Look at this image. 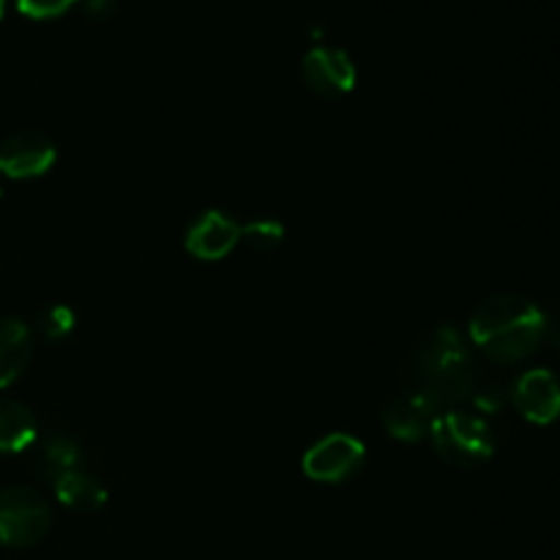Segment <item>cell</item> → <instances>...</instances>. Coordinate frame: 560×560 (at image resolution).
I'll use <instances>...</instances> for the list:
<instances>
[{
    "instance_id": "6da1fadb",
    "label": "cell",
    "mask_w": 560,
    "mask_h": 560,
    "mask_svg": "<svg viewBox=\"0 0 560 560\" xmlns=\"http://www.w3.org/2000/svg\"><path fill=\"white\" fill-rule=\"evenodd\" d=\"M405 394L421 399L432 413L470 402L479 388V361L454 326H435L413 345L399 366Z\"/></svg>"
},
{
    "instance_id": "7a4b0ae2",
    "label": "cell",
    "mask_w": 560,
    "mask_h": 560,
    "mask_svg": "<svg viewBox=\"0 0 560 560\" xmlns=\"http://www.w3.org/2000/svg\"><path fill=\"white\" fill-rule=\"evenodd\" d=\"M468 334L470 342L495 364H520L545 342L547 317L525 295H490L470 315Z\"/></svg>"
},
{
    "instance_id": "3957f363",
    "label": "cell",
    "mask_w": 560,
    "mask_h": 560,
    "mask_svg": "<svg viewBox=\"0 0 560 560\" xmlns=\"http://www.w3.org/2000/svg\"><path fill=\"white\" fill-rule=\"evenodd\" d=\"M427 435H430L438 457L454 468L474 470L490 463V457L495 454V435H492L490 424L481 416L468 413L463 408L441 410L432 419Z\"/></svg>"
},
{
    "instance_id": "277c9868",
    "label": "cell",
    "mask_w": 560,
    "mask_h": 560,
    "mask_svg": "<svg viewBox=\"0 0 560 560\" xmlns=\"http://www.w3.org/2000/svg\"><path fill=\"white\" fill-rule=\"evenodd\" d=\"M52 512L42 492L31 487L0 490V545L31 547L47 536Z\"/></svg>"
},
{
    "instance_id": "5b68a950",
    "label": "cell",
    "mask_w": 560,
    "mask_h": 560,
    "mask_svg": "<svg viewBox=\"0 0 560 560\" xmlns=\"http://www.w3.org/2000/svg\"><path fill=\"white\" fill-rule=\"evenodd\" d=\"M364 459L366 448L359 438L334 432L304 454V474L323 485H339V481L353 479L364 468Z\"/></svg>"
},
{
    "instance_id": "8992f818",
    "label": "cell",
    "mask_w": 560,
    "mask_h": 560,
    "mask_svg": "<svg viewBox=\"0 0 560 560\" xmlns=\"http://www.w3.org/2000/svg\"><path fill=\"white\" fill-rule=\"evenodd\" d=\"M58 159L52 140L42 131H16L0 145V173L5 178L27 180L47 173Z\"/></svg>"
},
{
    "instance_id": "52a82bcc",
    "label": "cell",
    "mask_w": 560,
    "mask_h": 560,
    "mask_svg": "<svg viewBox=\"0 0 560 560\" xmlns=\"http://www.w3.org/2000/svg\"><path fill=\"white\" fill-rule=\"evenodd\" d=\"M301 71H304V82L310 85V91H315L323 98L348 96L355 88V63L345 49H310L304 63H301Z\"/></svg>"
},
{
    "instance_id": "ba28073f",
    "label": "cell",
    "mask_w": 560,
    "mask_h": 560,
    "mask_svg": "<svg viewBox=\"0 0 560 560\" xmlns=\"http://www.w3.org/2000/svg\"><path fill=\"white\" fill-rule=\"evenodd\" d=\"M235 244H241V224L222 211L200 213L186 230V252L197 260H222Z\"/></svg>"
},
{
    "instance_id": "9c48e42d",
    "label": "cell",
    "mask_w": 560,
    "mask_h": 560,
    "mask_svg": "<svg viewBox=\"0 0 560 560\" xmlns=\"http://www.w3.org/2000/svg\"><path fill=\"white\" fill-rule=\"evenodd\" d=\"M520 413L534 424H550L560 410V388L550 370H528L517 377L512 392Z\"/></svg>"
},
{
    "instance_id": "30bf717a",
    "label": "cell",
    "mask_w": 560,
    "mask_h": 560,
    "mask_svg": "<svg viewBox=\"0 0 560 560\" xmlns=\"http://www.w3.org/2000/svg\"><path fill=\"white\" fill-rule=\"evenodd\" d=\"M27 452L33 454V470L38 476L49 481H58L60 476L71 474V470H80L85 468L82 465V446L69 435H52L47 438H36V441L27 446Z\"/></svg>"
},
{
    "instance_id": "8fae6325",
    "label": "cell",
    "mask_w": 560,
    "mask_h": 560,
    "mask_svg": "<svg viewBox=\"0 0 560 560\" xmlns=\"http://www.w3.org/2000/svg\"><path fill=\"white\" fill-rule=\"evenodd\" d=\"M432 419H435V413H432L421 399L410 397V394L405 392L397 394V397H392L386 405H383V427H386L397 441H405V443L424 441L427 432H430Z\"/></svg>"
},
{
    "instance_id": "7c38bea8",
    "label": "cell",
    "mask_w": 560,
    "mask_h": 560,
    "mask_svg": "<svg viewBox=\"0 0 560 560\" xmlns=\"http://www.w3.org/2000/svg\"><path fill=\"white\" fill-rule=\"evenodd\" d=\"M33 359V331L20 317H0V388L11 386Z\"/></svg>"
},
{
    "instance_id": "4fadbf2b",
    "label": "cell",
    "mask_w": 560,
    "mask_h": 560,
    "mask_svg": "<svg viewBox=\"0 0 560 560\" xmlns=\"http://www.w3.org/2000/svg\"><path fill=\"white\" fill-rule=\"evenodd\" d=\"M38 438L33 410L20 399H0V454L27 452Z\"/></svg>"
},
{
    "instance_id": "5bb4252c",
    "label": "cell",
    "mask_w": 560,
    "mask_h": 560,
    "mask_svg": "<svg viewBox=\"0 0 560 560\" xmlns=\"http://www.w3.org/2000/svg\"><path fill=\"white\" fill-rule=\"evenodd\" d=\"M55 495L66 509H74V512H98L107 503V490L85 468L60 476L55 481Z\"/></svg>"
},
{
    "instance_id": "9a60e30c",
    "label": "cell",
    "mask_w": 560,
    "mask_h": 560,
    "mask_svg": "<svg viewBox=\"0 0 560 560\" xmlns=\"http://www.w3.org/2000/svg\"><path fill=\"white\" fill-rule=\"evenodd\" d=\"M284 228L277 219H255L241 228V241L255 252H271L282 244Z\"/></svg>"
},
{
    "instance_id": "2e32d148",
    "label": "cell",
    "mask_w": 560,
    "mask_h": 560,
    "mask_svg": "<svg viewBox=\"0 0 560 560\" xmlns=\"http://www.w3.org/2000/svg\"><path fill=\"white\" fill-rule=\"evenodd\" d=\"M36 328L44 339H52V342L55 339H63L66 334L74 328V312L66 304L47 306V310H42V315H38Z\"/></svg>"
},
{
    "instance_id": "e0dca14e",
    "label": "cell",
    "mask_w": 560,
    "mask_h": 560,
    "mask_svg": "<svg viewBox=\"0 0 560 560\" xmlns=\"http://www.w3.org/2000/svg\"><path fill=\"white\" fill-rule=\"evenodd\" d=\"M77 0H16V9L31 20H55L66 14Z\"/></svg>"
},
{
    "instance_id": "ac0fdd59",
    "label": "cell",
    "mask_w": 560,
    "mask_h": 560,
    "mask_svg": "<svg viewBox=\"0 0 560 560\" xmlns=\"http://www.w3.org/2000/svg\"><path fill=\"white\" fill-rule=\"evenodd\" d=\"M470 402H474L481 413H498V410L506 405V392H503V386H479Z\"/></svg>"
},
{
    "instance_id": "d6986e66",
    "label": "cell",
    "mask_w": 560,
    "mask_h": 560,
    "mask_svg": "<svg viewBox=\"0 0 560 560\" xmlns=\"http://www.w3.org/2000/svg\"><path fill=\"white\" fill-rule=\"evenodd\" d=\"M85 11L93 20H107L115 11V0H85Z\"/></svg>"
},
{
    "instance_id": "ffe728a7",
    "label": "cell",
    "mask_w": 560,
    "mask_h": 560,
    "mask_svg": "<svg viewBox=\"0 0 560 560\" xmlns=\"http://www.w3.org/2000/svg\"><path fill=\"white\" fill-rule=\"evenodd\" d=\"M3 9H5V0H0V16H3Z\"/></svg>"
}]
</instances>
